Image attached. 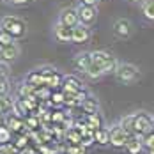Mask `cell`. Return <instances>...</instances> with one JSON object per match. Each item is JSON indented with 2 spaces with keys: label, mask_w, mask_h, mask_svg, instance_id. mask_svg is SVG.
Listing matches in <instances>:
<instances>
[{
  "label": "cell",
  "mask_w": 154,
  "mask_h": 154,
  "mask_svg": "<svg viewBox=\"0 0 154 154\" xmlns=\"http://www.w3.org/2000/svg\"><path fill=\"white\" fill-rule=\"evenodd\" d=\"M154 129V115L149 112H135L133 113V135L137 137H145Z\"/></svg>",
  "instance_id": "1"
},
{
  "label": "cell",
  "mask_w": 154,
  "mask_h": 154,
  "mask_svg": "<svg viewBox=\"0 0 154 154\" xmlns=\"http://www.w3.org/2000/svg\"><path fill=\"white\" fill-rule=\"evenodd\" d=\"M113 76H115L117 82H121L124 85H131V83L140 80V69L131 62H119Z\"/></svg>",
  "instance_id": "2"
},
{
  "label": "cell",
  "mask_w": 154,
  "mask_h": 154,
  "mask_svg": "<svg viewBox=\"0 0 154 154\" xmlns=\"http://www.w3.org/2000/svg\"><path fill=\"white\" fill-rule=\"evenodd\" d=\"M0 29H4L7 34H11L14 39H21L27 34V23L21 18H18V16L9 14V16L0 18Z\"/></svg>",
  "instance_id": "3"
},
{
  "label": "cell",
  "mask_w": 154,
  "mask_h": 154,
  "mask_svg": "<svg viewBox=\"0 0 154 154\" xmlns=\"http://www.w3.org/2000/svg\"><path fill=\"white\" fill-rule=\"evenodd\" d=\"M91 53H92L94 64L99 66L103 76H106V75H113V73H115L119 62H117V59H115L113 55H110L108 51H103V50H96V51H91Z\"/></svg>",
  "instance_id": "4"
},
{
  "label": "cell",
  "mask_w": 154,
  "mask_h": 154,
  "mask_svg": "<svg viewBox=\"0 0 154 154\" xmlns=\"http://www.w3.org/2000/svg\"><path fill=\"white\" fill-rule=\"evenodd\" d=\"M129 137H131V133H128L119 122L110 126V145L113 149H124Z\"/></svg>",
  "instance_id": "5"
},
{
  "label": "cell",
  "mask_w": 154,
  "mask_h": 154,
  "mask_svg": "<svg viewBox=\"0 0 154 154\" xmlns=\"http://www.w3.org/2000/svg\"><path fill=\"white\" fill-rule=\"evenodd\" d=\"M76 13H78V18H80V23H83L87 27H92L96 18H97V7H89V5L78 4Z\"/></svg>",
  "instance_id": "6"
},
{
  "label": "cell",
  "mask_w": 154,
  "mask_h": 154,
  "mask_svg": "<svg viewBox=\"0 0 154 154\" xmlns=\"http://www.w3.org/2000/svg\"><path fill=\"white\" fill-rule=\"evenodd\" d=\"M83 91H85V89H83L82 82H80L76 76H73V75L64 76V82H62V92L66 94V96H76V94L83 92Z\"/></svg>",
  "instance_id": "7"
},
{
  "label": "cell",
  "mask_w": 154,
  "mask_h": 154,
  "mask_svg": "<svg viewBox=\"0 0 154 154\" xmlns=\"http://www.w3.org/2000/svg\"><path fill=\"white\" fill-rule=\"evenodd\" d=\"M113 34L119 39H128L133 34V23L128 18H117L113 21Z\"/></svg>",
  "instance_id": "8"
},
{
  "label": "cell",
  "mask_w": 154,
  "mask_h": 154,
  "mask_svg": "<svg viewBox=\"0 0 154 154\" xmlns=\"http://www.w3.org/2000/svg\"><path fill=\"white\" fill-rule=\"evenodd\" d=\"M53 37L59 43H73V29L60 23L59 20L53 23Z\"/></svg>",
  "instance_id": "9"
},
{
  "label": "cell",
  "mask_w": 154,
  "mask_h": 154,
  "mask_svg": "<svg viewBox=\"0 0 154 154\" xmlns=\"http://www.w3.org/2000/svg\"><path fill=\"white\" fill-rule=\"evenodd\" d=\"M60 23L75 29L78 23H80V18H78V13H76V7H64L60 13H59V18H57Z\"/></svg>",
  "instance_id": "10"
},
{
  "label": "cell",
  "mask_w": 154,
  "mask_h": 154,
  "mask_svg": "<svg viewBox=\"0 0 154 154\" xmlns=\"http://www.w3.org/2000/svg\"><path fill=\"white\" fill-rule=\"evenodd\" d=\"M91 35H92L91 34V27H87L83 23H78L73 29V43L75 45H85V43H89Z\"/></svg>",
  "instance_id": "11"
},
{
  "label": "cell",
  "mask_w": 154,
  "mask_h": 154,
  "mask_svg": "<svg viewBox=\"0 0 154 154\" xmlns=\"http://www.w3.org/2000/svg\"><path fill=\"white\" fill-rule=\"evenodd\" d=\"M75 67H76L78 71H82V73H85L89 67H91V64H92V53L91 51H80L75 55Z\"/></svg>",
  "instance_id": "12"
},
{
  "label": "cell",
  "mask_w": 154,
  "mask_h": 154,
  "mask_svg": "<svg viewBox=\"0 0 154 154\" xmlns=\"http://www.w3.org/2000/svg\"><path fill=\"white\" fill-rule=\"evenodd\" d=\"M145 147H143V142H142V137H137V135H131L129 140H128V143H126V147H124V151L128 154H142Z\"/></svg>",
  "instance_id": "13"
},
{
  "label": "cell",
  "mask_w": 154,
  "mask_h": 154,
  "mask_svg": "<svg viewBox=\"0 0 154 154\" xmlns=\"http://www.w3.org/2000/svg\"><path fill=\"white\" fill-rule=\"evenodd\" d=\"M25 83L32 85L34 89L46 87V83H45V76H43V73H41L39 69H34V71H30V73L25 76Z\"/></svg>",
  "instance_id": "14"
},
{
  "label": "cell",
  "mask_w": 154,
  "mask_h": 154,
  "mask_svg": "<svg viewBox=\"0 0 154 154\" xmlns=\"http://www.w3.org/2000/svg\"><path fill=\"white\" fill-rule=\"evenodd\" d=\"M18 57H20V46L18 45H13V46H7V48H0V60L9 64V62H14Z\"/></svg>",
  "instance_id": "15"
},
{
  "label": "cell",
  "mask_w": 154,
  "mask_h": 154,
  "mask_svg": "<svg viewBox=\"0 0 154 154\" xmlns=\"http://www.w3.org/2000/svg\"><path fill=\"white\" fill-rule=\"evenodd\" d=\"M62 82H64V76H62L60 73L57 71V69H53L46 78H45V83H46V87H50L51 91H57V89H60L62 87Z\"/></svg>",
  "instance_id": "16"
},
{
  "label": "cell",
  "mask_w": 154,
  "mask_h": 154,
  "mask_svg": "<svg viewBox=\"0 0 154 154\" xmlns=\"http://www.w3.org/2000/svg\"><path fill=\"white\" fill-rule=\"evenodd\" d=\"M5 126H7L11 131H21L23 128H27V126H25V119L18 117V115H14V113L5 117Z\"/></svg>",
  "instance_id": "17"
},
{
  "label": "cell",
  "mask_w": 154,
  "mask_h": 154,
  "mask_svg": "<svg viewBox=\"0 0 154 154\" xmlns=\"http://www.w3.org/2000/svg\"><path fill=\"white\" fill-rule=\"evenodd\" d=\"M94 140L97 145H108L110 143V128H99L94 131Z\"/></svg>",
  "instance_id": "18"
},
{
  "label": "cell",
  "mask_w": 154,
  "mask_h": 154,
  "mask_svg": "<svg viewBox=\"0 0 154 154\" xmlns=\"http://www.w3.org/2000/svg\"><path fill=\"white\" fill-rule=\"evenodd\" d=\"M82 110L83 112H87V113H96V112H99V101H97V97H94V96H87L85 97V101L82 103Z\"/></svg>",
  "instance_id": "19"
},
{
  "label": "cell",
  "mask_w": 154,
  "mask_h": 154,
  "mask_svg": "<svg viewBox=\"0 0 154 154\" xmlns=\"http://www.w3.org/2000/svg\"><path fill=\"white\" fill-rule=\"evenodd\" d=\"M85 122H87V126H89L91 129H94V131L105 126V124H103V117H101V113H99V112H96V113H87Z\"/></svg>",
  "instance_id": "20"
},
{
  "label": "cell",
  "mask_w": 154,
  "mask_h": 154,
  "mask_svg": "<svg viewBox=\"0 0 154 154\" xmlns=\"http://www.w3.org/2000/svg\"><path fill=\"white\" fill-rule=\"evenodd\" d=\"M140 9H142V14L145 20L154 21V0H142Z\"/></svg>",
  "instance_id": "21"
},
{
  "label": "cell",
  "mask_w": 154,
  "mask_h": 154,
  "mask_svg": "<svg viewBox=\"0 0 154 154\" xmlns=\"http://www.w3.org/2000/svg\"><path fill=\"white\" fill-rule=\"evenodd\" d=\"M13 45H16V39L11 34H7L4 29H0V48H7Z\"/></svg>",
  "instance_id": "22"
},
{
  "label": "cell",
  "mask_w": 154,
  "mask_h": 154,
  "mask_svg": "<svg viewBox=\"0 0 154 154\" xmlns=\"http://www.w3.org/2000/svg\"><path fill=\"white\" fill-rule=\"evenodd\" d=\"M119 124L122 126V128L126 129V131H128V133H131V135H133V113H128V115L121 117Z\"/></svg>",
  "instance_id": "23"
},
{
  "label": "cell",
  "mask_w": 154,
  "mask_h": 154,
  "mask_svg": "<svg viewBox=\"0 0 154 154\" xmlns=\"http://www.w3.org/2000/svg\"><path fill=\"white\" fill-rule=\"evenodd\" d=\"M11 135H13V131L4 124V126H0V145H4V143H11Z\"/></svg>",
  "instance_id": "24"
},
{
  "label": "cell",
  "mask_w": 154,
  "mask_h": 154,
  "mask_svg": "<svg viewBox=\"0 0 154 154\" xmlns=\"http://www.w3.org/2000/svg\"><path fill=\"white\" fill-rule=\"evenodd\" d=\"M50 103H53V105H64L66 103V94L60 92V91H53L51 97H50Z\"/></svg>",
  "instance_id": "25"
},
{
  "label": "cell",
  "mask_w": 154,
  "mask_h": 154,
  "mask_svg": "<svg viewBox=\"0 0 154 154\" xmlns=\"http://www.w3.org/2000/svg\"><path fill=\"white\" fill-rule=\"evenodd\" d=\"M142 142H143V147H145L147 151L154 149V129L151 133H147L145 137H142Z\"/></svg>",
  "instance_id": "26"
},
{
  "label": "cell",
  "mask_w": 154,
  "mask_h": 154,
  "mask_svg": "<svg viewBox=\"0 0 154 154\" xmlns=\"http://www.w3.org/2000/svg\"><path fill=\"white\" fill-rule=\"evenodd\" d=\"M0 82H9V64L0 60Z\"/></svg>",
  "instance_id": "27"
},
{
  "label": "cell",
  "mask_w": 154,
  "mask_h": 154,
  "mask_svg": "<svg viewBox=\"0 0 154 154\" xmlns=\"http://www.w3.org/2000/svg\"><path fill=\"white\" fill-rule=\"evenodd\" d=\"M87 152V147H83L82 143L80 145H67L66 147V154H85Z\"/></svg>",
  "instance_id": "28"
},
{
  "label": "cell",
  "mask_w": 154,
  "mask_h": 154,
  "mask_svg": "<svg viewBox=\"0 0 154 154\" xmlns=\"http://www.w3.org/2000/svg\"><path fill=\"white\" fill-rule=\"evenodd\" d=\"M5 5H11V7H25V5H29L32 4L34 0H2Z\"/></svg>",
  "instance_id": "29"
},
{
  "label": "cell",
  "mask_w": 154,
  "mask_h": 154,
  "mask_svg": "<svg viewBox=\"0 0 154 154\" xmlns=\"http://www.w3.org/2000/svg\"><path fill=\"white\" fill-rule=\"evenodd\" d=\"M27 142H29V137H20L18 142L14 143V147L20 151V149H23V147H27Z\"/></svg>",
  "instance_id": "30"
},
{
  "label": "cell",
  "mask_w": 154,
  "mask_h": 154,
  "mask_svg": "<svg viewBox=\"0 0 154 154\" xmlns=\"http://www.w3.org/2000/svg\"><path fill=\"white\" fill-rule=\"evenodd\" d=\"M101 0H78V4L82 5H89V7H97Z\"/></svg>",
  "instance_id": "31"
},
{
  "label": "cell",
  "mask_w": 154,
  "mask_h": 154,
  "mask_svg": "<svg viewBox=\"0 0 154 154\" xmlns=\"http://www.w3.org/2000/svg\"><path fill=\"white\" fill-rule=\"evenodd\" d=\"M5 117H7L5 113H0V126H4V124H5Z\"/></svg>",
  "instance_id": "32"
},
{
  "label": "cell",
  "mask_w": 154,
  "mask_h": 154,
  "mask_svg": "<svg viewBox=\"0 0 154 154\" xmlns=\"http://www.w3.org/2000/svg\"><path fill=\"white\" fill-rule=\"evenodd\" d=\"M147 154H154V149H151V151H147Z\"/></svg>",
  "instance_id": "33"
},
{
  "label": "cell",
  "mask_w": 154,
  "mask_h": 154,
  "mask_svg": "<svg viewBox=\"0 0 154 154\" xmlns=\"http://www.w3.org/2000/svg\"><path fill=\"white\" fill-rule=\"evenodd\" d=\"M129 2H142V0H129Z\"/></svg>",
  "instance_id": "34"
}]
</instances>
